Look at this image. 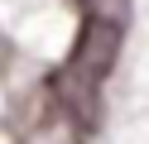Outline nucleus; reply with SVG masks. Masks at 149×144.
I'll return each mask as SVG.
<instances>
[{
	"mask_svg": "<svg viewBox=\"0 0 149 144\" xmlns=\"http://www.w3.org/2000/svg\"><path fill=\"white\" fill-rule=\"evenodd\" d=\"M116 58H120V24L87 15V19H82V29H77V43H72L68 67H72V72H82V77H91V82H101V77L116 67Z\"/></svg>",
	"mask_w": 149,
	"mask_h": 144,
	"instance_id": "obj_1",
	"label": "nucleus"
},
{
	"mask_svg": "<svg viewBox=\"0 0 149 144\" xmlns=\"http://www.w3.org/2000/svg\"><path fill=\"white\" fill-rule=\"evenodd\" d=\"M24 144H82V125L72 120L63 106H53V115H43V120L29 130Z\"/></svg>",
	"mask_w": 149,
	"mask_h": 144,
	"instance_id": "obj_2",
	"label": "nucleus"
},
{
	"mask_svg": "<svg viewBox=\"0 0 149 144\" xmlns=\"http://www.w3.org/2000/svg\"><path fill=\"white\" fill-rule=\"evenodd\" d=\"M82 10L96 15V19H111V24H120V29H125V19H130V0H82Z\"/></svg>",
	"mask_w": 149,
	"mask_h": 144,
	"instance_id": "obj_3",
	"label": "nucleus"
}]
</instances>
